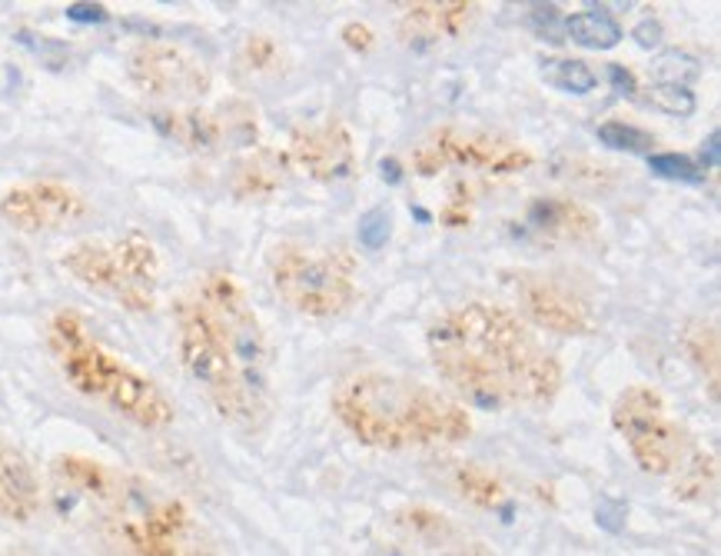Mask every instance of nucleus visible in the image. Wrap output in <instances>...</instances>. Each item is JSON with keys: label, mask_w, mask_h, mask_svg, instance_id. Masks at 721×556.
I'll list each match as a JSON object with an SVG mask.
<instances>
[{"label": "nucleus", "mask_w": 721, "mask_h": 556, "mask_svg": "<svg viewBox=\"0 0 721 556\" xmlns=\"http://www.w3.org/2000/svg\"><path fill=\"white\" fill-rule=\"evenodd\" d=\"M436 374L472 407H549L565 383L562 364L542 347L529 323L499 303L446 310L426 333Z\"/></svg>", "instance_id": "obj_2"}, {"label": "nucleus", "mask_w": 721, "mask_h": 556, "mask_svg": "<svg viewBox=\"0 0 721 556\" xmlns=\"http://www.w3.org/2000/svg\"><path fill=\"white\" fill-rule=\"evenodd\" d=\"M714 487H718V457L701 447H691L675 470L672 493L685 503H701L714 493Z\"/></svg>", "instance_id": "obj_23"}, {"label": "nucleus", "mask_w": 721, "mask_h": 556, "mask_svg": "<svg viewBox=\"0 0 721 556\" xmlns=\"http://www.w3.org/2000/svg\"><path fill=\"white\" fill-rule=\"evenodd\" d=\"M183 556H213V553H206V549H190V553H183Z\"/></svg>", "instance_id": "obj_33"}, {"label": "nucleus", "mask_w": 721, "mask_h": 556, "mask_svg": "<svg viewBox=\"0 0 721 556\" xmlns=\"http://www.w3.org/2000/svg\"><path fill=\"white\" fill-rule=\"evenodd\" d=\"M290 174V157L273 147H260L247 154L244 160H236L229 174V187L239 200H263L273 197Z\"/></svg>", "instance_id": "obj_19"}, {"label": "nucleus", "mask_w": 721, "mask_h": 556, "mask_svg": "<svg viewBox=\"0 0 721 556\" xmlns=\"http://www.w3.org/2000/svg\"><path fill=\"white\" fill-rule=\"evenodd\" d=\"M598 141L612 151H626V154H652L655 151V134L626 124V121H606L598 124Z\"/></svg>", "instance_id": "obj_26"}, {"label": "nucleus", "mask_w": 721, "mask_h": 556, "mask_svg": "<svg viewBox=\"0 0 721 556\" xmlns=\"http://www.w3.org/2000/svg\"><path fill=\"white\" fill-rule=\"evenodd\" d=\"M529 227L555 241H592L598 234V213L575 197H539L526 210Z\"/></svg>", "instance_id": "obj_18"}, {"label": "nucleus", "mask_w": 721, "mask_h": 556, "mask_svg": "<svg viewBox=\"0 0 721 556\" xmlns=\"http://www.w3.org/2000/svg\"><path fill=\"white\" fill-rule=\"evenodd\" d=\"M329 407L339 426L373 451H439L472 436V416L459 400L403 374H349L336 383Z\"/></svg>", "instance_id": "obj_3"}, {"label": "nucleus", "mask_w": 721, "mask_h": 556, "mask_svg": "<svg viewBox=\"0 0 721 556\" xmlns=\"http://www.w3.org/2000/svg\"><path fill=\"white\" fill-rule=\"evenodd\" d=\"M342 44L349 47V51H356V54H370L373 51V44H376V34H373V27L370 24H359V21H349V24H342Z\"/></svg>", "instance_id": "obj_31"}, {"label": "nucleus", "mask_w": 721, "mask_h": 556, "mask_svg": "<svg viewBox=\"0 0 721 556\" xmlns=\"http://www.w3.org/2000/svg\"><path fill=\"white\" fill-rule=\"evenodd\" d=\"M635 41L645 44V47H649V44L655 47V44L662 41V27H658V24H642V27L635 31Z\"/></svg>", "instance_id": "obj_32"}, {"label": "nucleus", "mask_w": 721, "mask_h": 556, "mask_svg": "<svg viewBox=\"0 0 721 556\" xmlns=\"http://www.w3.org/2000/svg\"><path fill=\"white\" fill-rule=\"evenodd\" d=\"M47 347L64 380L87 400L103 403L140 430H167L177 420L173 400L154 377L120 360L77 310H57L47 323Z\"/></svg>", "instance_id": "obj_4"}, {"label": "nucleus", "mask_w": 721, "mask_h": 556, "mask_svg": "<svg viewBox=\"0 0 721 556\" xmlns=\"http://www.w3.org/2000/svg\"><path fill=\"white\" fill-rule=\"evenodd\" d=\"M452 487L475 510H503L509 503V487L483 464H459L452 470Z\"/></svg>", "instance_id": "obj_22"}, {"label": "nucleus", "mask_w": 721, "mask_h": 556, "mask_svg": "<svg viewBox=\"0 0 721 556\" xmlns=\"http://www.w3.org/2000/svg\"><path fill=\"white\" fill-rule=\"evenodd\" d=\"M612 426L626 440L639 470L652 477L675 474L691 451L688 430L668 413L665 397L649 383H632L616 397Z\"/></svg>", "instance_id": "obj_7"}, {"label": "nucleus", "mask_w": 721, "mask_h": 556, "mask_svg": "<svg viewBox=\"0 0 721 556\" xmlns=\"http://www.w3.org/2000/svg\"><path fill=\"white\" fill-rule=\"evenodd\" d=\"M396 526L416 540L432 556H493V549L472 536L459 520L429 507V503H406L396 510Z\"/></svg>", "instance_id": "obj_14"}, {"label": "nucleus", "mask_w": 721, "mask_h": 556, "mask_svg": "<svg viewBox=\"0 0 721 556\" xmlns=\"http://www.w3.org/2000/svg\"><path fill=\"white\" fill-rule=\"evenodd\" d=\"M60 264L77 283L110 297L131 313H150L157 307L164 264L157 244L140 231L116 241H80L60 257Z\"/></svg>", "instance_id": "obj_5"}, {"label": "nucleus", "mask_w": 721, "mask_h": 556, "mask_svg": "<svg viewBox=\"0 0 721 556\" xmlns=\"http://www.w3.org/2000/svg\"><path fill=\"white\" fill-rule=\"evenodd\" d=\"M565 31L588 51H612L622 41V24L606 11H578L565 21Z\"/></svg>", "instance_id": "obj_24"}, {"label": "nucleus", "mask_w": 721, "mask_h": 556, "mask_svg": "<svg viewBox=\"0 0 721 556\" xmlns=\"http://www.w3.org/2000/svg\"><path fill=\"white\" fill-rule=\"evenodd\" d=\"M187 533L190 510L180 500H160L124 523V543L134 549V556H183Z\"/></svg>", "instance_id": "obj_16"}, {"label": "nucleus", "mask_w": 721, "mask_h": 556, "mask_svg": "<svg viewBox=\"0 0 721 556\" xmlns=\"http://www.w3.org/2000/svg\"><path fill=\"white\" fill-rule=\"evenodd\" d=\"M90 210L87 197L64 180H24L0 193V220L21 234L67 231Z\"/></svg>", "instance_id": "obj_11"}, {"label": "nucleus", "mask_w": 721, "mask_h": 556, "mask_svg": "<svg viewBox=\"0 0 721 556\" xmlns=\"http://www.w3.org/2000/svg\"><path fill=\"white\" fill-rule=\"evenodd\" d=\"M44 493L34 467L24 460L21 451H14L11 443L0 440V516L27 523L41 513Z\"/></svg>", "instance_id": "obj_17"}, {"label": "nucleus", "mask_w": 721, "mask_h": 556, "mask_svg": "<svg viewBox=\"0 0 721 556\" xmlns=\"http://www.w3.org/2000/svg\"><path fill=\"white\" fill-rule=\"evenodd\" d=\"M681 351L688 364L698 370L701 383L708 387V400H721V337L711 320H691L681 330Z\"/></svg>", "instance_id": "obj_20"}, {"label": "nucleus", "mask_w": 721, "mask_h": 556, "mask_svg": "<svg viewBox=\"0 0 721 556\" xmlns=\"http://www.w3.org/2000/svg\"><path fill=\"white\" fill-rule=\"evenodd\" d=\"M649 103H655L658 110H665V114H691L695 110V97H691V90L688 87H668V84H658V87H652L649 90V97H645Z\"/></svg>", "instance_id": "obj_30"}, {"label": "nucleus", "mask_w": 721, "mask_h": 556, "mask_svg": "<svg viewBox=\"0 0 721 556\" xmlns=\"http://www.w3.org/2000/svg\"><path fill=\"white\" fill-rule=\"evenodd\" d=\"M177 354L210 407L236 430H260L273 413L270 341L247 290L229 270H206L173 307Z\"/></svg>", "instance_id": "obj_1"}, {"label": "nucleus", "mask_w": 721, "mask_h": 556, "mask_svg": "<svg viewBox=\"0 0 721 556\" xmlns=\"http://www.w3.org/2000/svg\"><path fill=\"white\" fill-rule=\"evenodd\" d=\"M290 164H296L306 177L319 184L346 180L356 170V141L349 127L336 118L296 127L290 134Z\"/></svg>", "instance_id": "obj_13"}, {"label": "nucleus", "mask_w": 721, "mask_h": 556, "mask_svg": "<svg viewBox=\"0 0 721 556\" xmlns=\"http://www.w3.org/2000/svg\"><path fill=\"white\" fill-rule=\"evenodd\" d=\"M127 74L140 93L170 103H193L213 87L206 60L173 41H140L131 51Z\"/></svg>", "instance_id": "obj_9"}, {"label": "nucleus", "mask_w": 721, "mask_h": 556, "mask_svg": "<svg viewBox=\"0 0 721 556\" xmlns=\"http://www.w3.org/2000/svg\"><path fill=\"white\" fill-rule=\"evenodd\" d=\"M475 18L472 0H416L406 4V11L396 21L399 44L413 51H429L436 44H446L459 37Z\"/></svg>", "instance_id": "obj_15"}, {"label": "nucleus", "mask_w": 721, "mask_h": 556, "mask_svg": "<svg viewBox=\"0 0 721 556\" xmlns=\"http://www.w3.org/2000/svg\"><path fill=\"white\" fill-rule=\"evenodd\" d=\"M239 57H244V64L250 70H277L283 60V47L270 34H250Z\"/></svg>", "instance_id": "obj_27"}, {"label": "nucleus", "mask_w": 721, "mask_h": 556, "mask_svg": "<svg viewBox=\"0 0 721 556\" xmlns=\"http://www.w3.org/2000/svg\"><path fill=\"white\" fill-rule=\"evenodd\" d=\"M542 80L562 93H592L598 87V74L578 57H545L539 67Z\"/></svg>", "instance_id": "obj_25"}, {"label": "nucleus", "mask_w": 721, "mask_h": 556, "mask_svg": "<svg viewBox=\"0 0 721 556\" xmlns=\"http://www.w3.org/2000/svg\"><path fill=\"white\" fill-rule=\"evenodd\" d=\"M655 74H658V84H668V87H685V80H691L698 74V64L688 57V54H678V51H668L655 60Z\"/></svg>", "instance_id": "obj_29"}, {"label": "nucleus", "mask_w": 721, "mask_h": 556, "mask_svg": "<svg viewBox=\"0 0 721 556\" xmlns=\"http://www.w3.org/2000/svg\"><path fill=\"white\" fill-rule=\"evenodd\" d=\"M649 164L655 174L672 180H705V167L685 154H649Z\"/></svg>", "instance_id": "obj_28"}, {"label": "nucleus", "mask_w": 721, "mask_h": 556, "mask_svg": "<svg viewBox=\"0 0 721 556\" xmlns=\"http://www.w3.org/2000/svg\"><path fill=\"white\" fill-rule=\"evenodd\" d=\"M413 174L436 177L449 167H465L478 174H522L536 164V154L519 141L496 131H465V127H439L432 131L409 157Z\"/></svg>", "instance_id": "obj_8"}, {"label": "nucleus", "mask_w": 721, "mask_h": 556, "mask_svg": "<svg viewBox=\"0 0 721 556\" xmlns=\"http://www.w3.org/2000/svg\"><path fill=\"white\" fill-rule=\"evenodd\" d=\"M54 474L77 493L93 497V500H113L120 493L116 487V474L100 464L97 457H83V454H64L54 460Z\"/></svg>", "instance_id": "obj_21"}, {"label": "nucleus", "mask_w": 721, "mask_h": 556, "mask_svg": "<svg viewBox=\"0 0 721 556\" xmlns=\"http://www.w3.org/2000/svg\"><path fill=\"white\" fill-rule=\"evenodd\" d=\"M154 124L187 151H219L226 144L257 141V107L247 100H226L219 107H164L154 114Z\"/></svg>", "instance_id": "obj_10"}, {"label": "nucleus", "mask_w": 721, "mask_h": 556, "mask_svg": "<svg viewBox=\"0 0 721 556\" xmlns=\"http://www.w3.org/2000/svg\"><path fill=\"white\" fill-rule=\"evenodd\" d=\"M516 297H519V307L526 310V316L549 333H562V337H588V333L598 330V316H595V307L588 303V297L552 274L519 270L516 274Z\"/></svg>", "instance_id": "obj_12"}, {"label": "nucleus", "mask_w": 721, "mask_h": 556, "mask_svg": "<svg viewBox=\"0 0 721 556\" xmlns=\"http://www.w3.org/2000/svg\"><path fill=\"white\" fill-rule=\"evenodd\" d=\"M356 274V257L342 247H306L286 241L270 254L273 290L290 310L309 320H336L349 313L359 300Z\"/></svg>", "instance_id": "obj_6"}]
</instances>
